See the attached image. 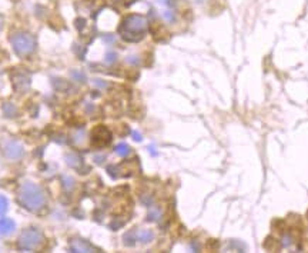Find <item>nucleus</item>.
I'll return each instance as SVG.
<instances>
[{"mask_svg": "<svg viewBox=\"0 0 308 253\" xmlns=\"http://www.w3.org/2000/svg\"><path fill=\"white\" fill-rule=\"evenodd\" d=\"M18 200L22 206L30 212H40L46 206V196L43 189L33 182H25L20 186Z\"/></svg>", "mask_w": 308, "mask_h": 253, "instance_id": "obj_1", "label": "nucleus"}, {"mask_svg": "<svg viewBox=\"0 0 308 253\" xmlns=\"http://www.w3.org/2000/svg\"><path fill=\"white\" fill-rule=\"evenodd\" d=\"M10 43L15 53L20 57L30 56L36 49V40L32 35L25 32H18L10 36Z\"/></svg>", "mask_w": 308, "mask_h": 253, "instance_id": "obj_2", "label": "nucleus"}, {"mask_svg": "<svg viewBox=\"0 0 308 253\" xmlns=\"http://www.w3.org/2000/svg\"><path fill=\"white\" fill-rule=\"evenodd\" d=\"M45 242V236L43 233L36 229V227H28L25 229L19 236V240H18V247L20 250H36L39 249Z\"/></svg>", "mask_w": 308, "mask_h": 253, "instance_id": "obj_3", "label": "nucleus"}, {"mask_svg": "<svg viewBox=\"0 0 308 253\" xmlns=\"http://www.w3.org/2000/svg\"><path fill=\"white\" fill-rule=\"evenodd\" d=\"M146 26L144 19L141 18H130V19L126 22L124 28L126 32L123 33V38L127 39V40H139L141 38V33H143V29Z\"/></svg>", "mask_w": 308, "mask_h": 253, "instance_id": "obj_4", "label": "nucleus"}, {"mask_svg": "<svg viewBox=\"0 0 308 253\" xmlns=\"http://www.w3.org/2000/svg\"><path fill=\"white\" fill-rule=\"evenodd\" d=\"M3 152H5V156L9 160H19L23 158L25 155V150L20 146V143H18L16 141H8L5 143V148H3Z\"/></svg>", "mask_w": 308, "mask_h": 253, "instance_id": "obj_5", "label": "nucleus"}, {"mask_svg": "<svg viewBox=\"0 0 308 253\" xmlns=\"http://www.w3.org/2000/svg\"><path fill=\"white\" fill-rule=\"evenodd\" d=\"M112 141V135L104 126H97L92 132V143L94 146H106Z\"/></svg>", "mask_w": 308, "mask_h": 253, "instance_id": "obj_6", "label": "nucleus"}, {"mask_svg": "<svg viewBox=\"0 0 308 253\" xmlns=\"http://www.w3.org/2000/svg\"><path fill=\"white\" fill-rule=\"evenodd\" d=\"M16 229V223L9 219V217H0V234L8 236V234L13 233Z\"/></svg>", "mask_w": 308, "mask_h": 253, "instance_id": "obj_7", "label": "nucleus"}, {"mask_svg": "<svg viewBox=\"0 0 308 253\" xmlns=\"http://www.w3.org/2000/svg\"><path fill=\"white\" fill-rule=\"evenodd\" d=\"M70 250L72 252H89V250H96L93 246L82 239H75L70 243Z\"/></svg>", "mask_w": 308, "mask_h": 253, "instance_id": "obj_8", "label": "nucleus"}, {"mask_svg": "<svg viewBox=\"0 0 308 253\" xmlns=\"http://www.w3.org/2000/svg\"><path fill=\"white\" fill-rule=\"evenodd\" d=\"M13 83H15V87L19 89V90H25L28 89L29 84H30V79H29L28 73H22L20 72L18 77H13Z\"/></svg>", "mask_w": 308, "mask_h": 253, "instance_id": "obj_9", "label": "nucleus"}, {"mask_svg": "<svg viewBox=\"0 0 308 253\" xmlns=\"http://www.w3.org/2000/svg\"><path fill=\"white\" fill-rule=\"evenodd\" d=\"M153 237H154V234L151 230H141L139 233V240H141L143 243H147L150 240H153Z\"/></svg>", "mask_w": 308, "mask_h": 253, "instance_id": "obj_10", "label": "nucleus"}, {"mask_svg": "<svg viewBox=\"0 0 308 253\" xmlns=\"http://www.w3.org/2000/svg\"><path fill=\"white\" fill-rule=\"evenodd\" d=\"M114 152H116L119 156H127V155H129V152H130V148H129L126 143H120V145H117V146H116Z\"/></svg>", "mask_w": 308, "mask_h": 253, "instance_id": "obj_11", "label": "nucleus"}, {"mask_svg": "<svg viewBox=\"0 0 308 253\" xmlns=\"http://www.w3.org/2000/svg\"><path fill=\"white\" fill-rule=\"evenodd\" d=\"M8 206H9V202H8L6 196L0 195V215L6 213V210H8Z\"/></svg>", "mask_w": 308, "mask_h": 253, "instance_id": "obj_12", "label": "nucleus"}, {"mask_svg": "<svg viewBox=\"0 0 308 253\" xmlns=\"http://www.w3.org/2000/svg\"><path fill=\"white\" fill-rule=\"evenodd\" d=\"M3 110L6 113V116H15V113H16V109L12 106V103L5 104V106H3Z\"/></svg>", "mask_w": 308, "mask_h": 253, "instance_id": "obj_13", "label": "nucleus"}, {"mask_svg": "<svg viewBox=\"0 0 308 253\" xmlns=\"http://www.w3.org/2000/svg\"><path fill=\"white\" fill-rule=\"evenodd\" d=\"M160 216V212L157 209H150L149 212V220H157Z\"/></svg>", "mask_w": 308, "mask_h": 253, "instance_id": "obj_14", "label": "nucleus"}]
</instances>
